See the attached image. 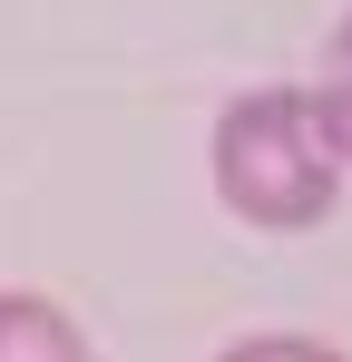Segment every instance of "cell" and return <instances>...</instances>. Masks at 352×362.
I'll use <instances>...</instances> for the list:
<instances>
[{
  "mask_svg": "<svg viewBox=\"0 0 352 362\" xmlns=\"http://www.w3.org/2000/svg\"><path fill=\"white\" fill-rule=\"evenodd\" d=\"M216 186H225V206L245 226H284V235L323 226V206H333V147H323L313 108L293 88L235 98L225 127H216Z\"/></svg>",
  "mask_w": 352,
  "mask_h": 362,
  "instance_id": "1",
  "label": "cell"
},
{
  "mask_svg": "<svg viewBox=\"0 0 352 362\" xmlns=\"http://www.w3.org/2000/svg\"><path fill=\"white\" fill-rule=\"evenodd\" d=\"M0 362H88L78 323L40 294H0Z\"/></svg>",
  "mask_w": 352,
  "mask_h": 362,
  "instance_id": "2",
  "label": "cell"
},
{
  "mask_svg": "<svg viewBox=\"0 0 352 362\" xmlns=\"http://www.w3.org/2000/svg\"><path fill=\"white\" fill-rule=\"evenodd\" d=\"M303 108H313V127H323V147L352 157V20L333 30V49H323V88H313Z\"/></svg>",
  "mask_w": 352,
  "mask_h": 362,
  "instance_id": "3",
  "label": "cell"
},
{
  "mask_svg": "<svg viewBox=\"0 0 352 362\" xmlns=\"http://www.w3.org/2000/svg\"><path fill=\"white\" fill-rule=\"evenodd\" d=\"M225 362H343L333 343H293V333H274V343H235Z\"/></svg>",
  "mask_w": 352,
  "mask_h": 362,
  "instance_id": "4",
  "label": "cell"
}]
</instances>
